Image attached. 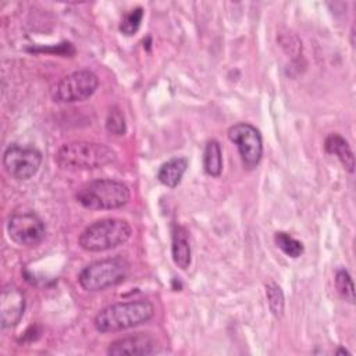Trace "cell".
Returning <instances> with one entry per match:
<instances>
[{
	"mask_svg": "<svg viewBox=\"0 0 356 356\" xmlns=\"http://www.w3.org/2000/svg\"><path fill=\"white\" fill-rule=\"evenodd\" d=\"M154 316V306L145 299L113 303L102 309L95 320V328L102 332H117L147 323Z\"/></svg>",
	"mask_w": 356,
	"mask_h": 356,
	"instance_id": "obj_1",
	"label": "cell"
},
{
	"mask_svg": "<svg viewBox=\"0 0 356 356\" xmlns=\"http://www.w3.org/2000/svg\"><path fill=\"white\" fill-rule=\"evenodd\" d=\"M117 153L107 145L74 140L64 143L56 152V163L67 170H96L115 161Z\"/></svg>",
	"mask_w": 356,
	"mask_h": 356,
	"instance_id": "obj_2",
	"label": "cell"
},
{
	"mask_svg": "<svg viewBox=\"0 0 356 356\" xmlns=\"http://www.w3.org/2000/svg\"><path fill=\"white\" fill-rule=\"evenodd\" d=\"M129 188L115 179H95L85 184L76 192V202L89 210H113L128 203Z\"/></svg>",
	"mask_w": 356,
	"mask_h": 356,
	"instance_id": "obj_3",
	"label": "cell"
},
{
	"mask_svg": "<svg viewBox=\"0 0 356 356\" xmlns=\"http://www.w3.org/2000/svg\"><path fill=\"white\" fill-rule=\"evenodd\" d=\"M132 234L131 225L121 218H102L88 225L78 243L86 252H104L124 245Z\"/></svg>",
	"mask_w": 356,
	"mask_h": 356,
	"instance_id": "obj_4",
	"label": "cell"
},
{
	"mask_svg": "<svg viewBox=\"0 0 356 356\" xmlns=\"http://www.w3.org/2000/svg\"><path fill=\"white\" fill-rule=\"evenodd\" d=\"M129 274V263L121 257H107L88 264L78 275L79 285L89 292H97L115 286Z\"/></svg>",
	"mask_w": 356,
	"mask_h": 356,
	"instance_id": "obj_5",
	"label": "cell"
},
{
	"mask_svg": "<svg viewBox=\"0 0 356 356\" xmlns=\"http://www.w3.org/2000/svg\"><path fill=\"white\" fill-rule=\"evenodd\" d=\"M99 86V78L89 70H78L65 75L53 90L56 103H78L89 99Z\"/></svg>",
	"mask_w": 356,
	"mask_h": 356,
	"instance_id": "obj_6",
	"label": "cell"
},
{
	"mask_svg": "<svg viewBox=\"0 0 356 356\" xmlns=\"http://www.w3.org/2000/svg\"><path fill=\"white\" fill-rule=\"evenodd\" d=\"M228 139L236 145L242 164L246 170L259 165L263 156V139L260 131L249 122H238L228 128Z\"/></svg>",
	"mask_w": 356,
	"mask_h": 356,
	"instance_id": "obj_7",
	"label": "cell"
},
{
	"mask_svg": "<svg viewBox=\"0 0 356 356\" xmlns=\"http://www.w3.org/2000/svg\"><path fill=\"white\" fill-rule=\"evenodd\" d=\"M7 234L18 246H38L46 235V227L42 218L33 211H21L13 214L7 221Z\"/></svg>",
	"mask_w": 356,
	"mask_h": 356,
	"instance_id": "obj_8",
	"label": "cell"
},
{
	"mask_svg": "<svg viewBox=\"0 0 356 356\" xmlns=\"http://www.w3.org/2000/svg\"><path fill=\"white\" fill-rule=\"evenodd\" d=\"M42 164V153L33 146L10 145L3 153V167L15 179L32 178Z\"/></svg>",
	"mask_w": 356,
	"mask_h": 356,
	"instance_id": "obj_9",
	"label": "cell"
},
{
	"mask_svg": "<svg viewBox=\"0 0 356 356\" xmlns=\"http://www.w3.org/2000/svg\"><path fill=\"white\" fill-rule=\"evenodd\" d=\"M25 312V295L14 284L3 286L0 293V323L1 328L17 325Z\"/></svg>",
	"mask_w": 356,
	"mask_h": 356,
	"instance_id": "obj_10",
	"label": "cell"
},
{
	"mask_svg": "<svg viewBox=\"0 0 356 356\" xmlns=\"http://www.w3.org/2000/svg\"><path fill=\"white\" fill-rule=\"evenodd\" d=\"M156 352H159L157 341L153 337L143 332L115 339L107 348V353L113 356L153 355Z\"/></svg>",
	"mask_w": 356,
	"mask_h": 356,
	"instance_id": "obj_11",
	"label": "cell"
},
{
	"mask_svg": "<svg viewBox=\"0 0 356 356\" xmlns=\"http://www.w3.org/2000/svg\"><path fill=\"white\" fill-rule=\"evenodd\" d=\"M171 254L174 263L181 268L186 270L191 264V243L188 238V231L175 224L172 227V241H171Z\"/></svg>",
	"mask_w": 356,
	"mask_h": 356,
	"instance_id": "obj_12",
	"label": "cell"
},
{
	"mask_svg": "<svg viewBox=\"0 0 356 356\" xmlns=\"http://www.w3.org/2000/svg\"><path fill=\"white\" fill-rule=\"evenodd\" d=\"M324 149L327 153L337 156L349 172L355 171V156L348 140L343 136H341L339 134H330L324 140Z\"/></svg>",
	"mask_w": 356,
	"mask_h": 356,
	"instance_id": "obj_13",
	"label": "cell"
},
{
	"mask_svg": "<svg viewBox=\"0 0 356 356\" xmlns=\"http://www.w3.org/2000/svg\"><path fill=\"white\" fill-rule=\"evenodd\" d=\"M186 168L188 160L185 157H172L160 165L157 178L163 185L168 188H175L181 182Z\"/></svg>",
	"mask_w": 356,
	"mask_h": 356,
	"instance_id": "obj_14",
	"label": "cell"
},
{
	"mask_svg": "<svg viewBox=\"0 0 356 356\" xmlns=\"http://www.w3.org/2000/svg\"><path fill=\"white\" fill-rule=\"evenodd\" d=\"M203 168L210 177H220L222 171V152L217 140H209L203 152Z\"/></svg>",
	"mask_w": 356,
	"mask_h": 356,
	"instance_id": "obj_15",
	"label": "cell"
},
{
	"mask_svg": "<svg viewBox=\"0 0 356 356\" xmlns=\"http://www.w3.org/2000/svg\"><path fill=\"white\" fill-rule=\"evenodd\" d=\"M274 242L278 249H281L286 256L293 259L299 257L305 250L303 243L300 241L295 239L292 235L284 231H278L274 234Z\"/></svg>",
	"mask_w": 356,
	"mask_h": 356,
	"instance_id": "obj_16",
	"label": "cell"
},
{
	"mask_svg": "<svg viewBox=\"0 0 356 356\" xmlns=\"http://www.w3.org/2000/svg\"><path fill=\"white\" fill-rule=\"evenodd\" d=\"M266 296H267V303L270 307V312L275 317H281L284 313V293L282 289L278 284L270 281L266 284Z\"/></svg>",
	"mask_w": 356,
	"mask_h": 356,
	"instance_id": "obj_17",
	"label": "cell"
},
{
	"mask_svg": "<svg viewBox=\"0 0 356 356\" xmlns=\"http://www.w3.org/2000/svg\"><path fill=\"white\" fill-rule=\"evenodd\" d=\"M143 19V8L142 7H136L129 10L128 13L124 14L121 22H120V32L124 33L125 36H132L138 32V29L140 28Z\"/></svg>",
	"mask_w": 356,
	"mask_h": 356,
	"instance_id": "obj_18",
	"label": "cell"
},
{
	"mask_svg": "<svg viewBox=\"0 0 356 356\" xmlns=\"http://www.w3.org/2000/svg\"><path fill=\"white\" fill-rule=\"evenodd\" d=\"M335 286L339 292V295L348 300L349 303H355V289H353V282L350 278V274L345 268H339L335 273Z\"/></svg>",
	"mask_w": 356,
	"mask_h": 356,
	"instance_id": "obj_19",
	"label": "cell"
},
{
	"mask_svg": "<svg viewBox=\"0 0 356 356\" xmlns=\"http://www.w3.org/2000/svg\"><path fill=\"white\" fill-rule=\"evenodd\" d=\"M106 129L107 132H110L111 135H124L127 131V124H125V118L124 114L121 113L120 108L113 107L106 118Z\"/></svg>",
	"mask_w": 356,
	"mask_h": 356,
	"instance_id": "obj_20",
	"label": "cell"
},
{
	"mask_svg": "<svg viewBox=\"0 0 356 356\" xmlns=\"http://www.w3.org/2000/svg\"><path fill=\"white\" fill-rule=\"evenodd\" d=\"M337 353H349L348 350H345V349H339Z\"/></svg>",
	"mask_w": 356,
	"mask_h": 356,
	"instance_id": "obj_21",
	"label": "cell"
}]
</instances>
